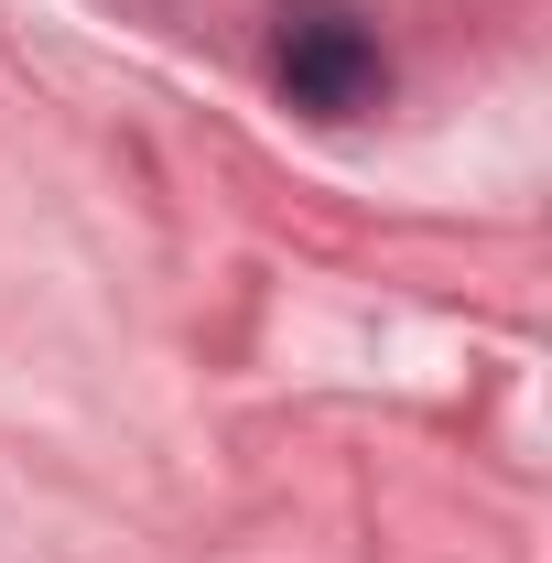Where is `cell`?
Instances as JSON below:
<instances>
[{
  "mask_svg": "<svg viewBox=\"0 0 552 563\" xmlns=\"http://www.w3.org/2000/svg\"><path fill=\"white\" fill-rule=\"evenodd\" d=\"M272 66H281V87H292V109L357 120V109L379 98V33H368L346 0H281Z\"/></svg>",
  "mask_w": 552,
  "mask_h": 563,
  "instance_id": "1",
  "label": "cell"
}]
</instances>
